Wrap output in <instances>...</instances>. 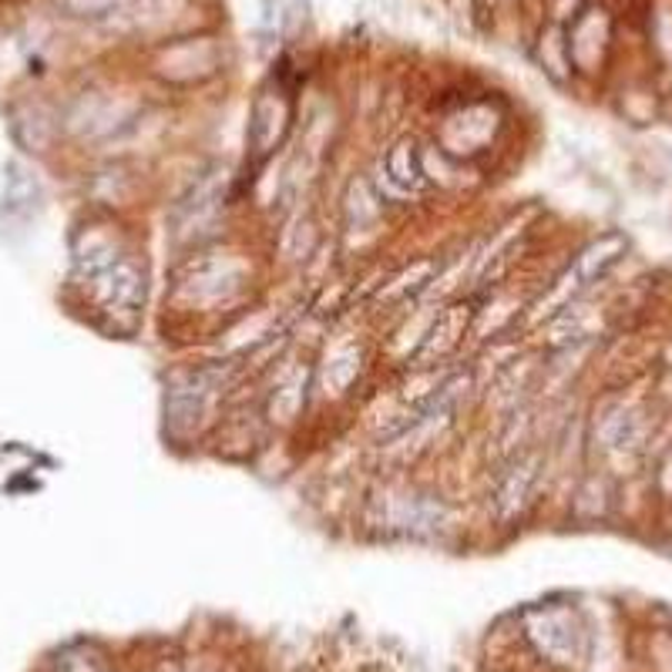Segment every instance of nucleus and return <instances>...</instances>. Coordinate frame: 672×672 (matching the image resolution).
<instances>
[{
  "label": "nucleus",
  "mask_w": 672,
  "mask_h": 672,
  "mask_svg": "<svg viewBox=\"0 0 672 672\" xmlns=\"http://www.w3.org/2000/svg\"><path fill=\"white\" fill-rule=\"evenodd\" d=\"M464 306H451L441 319H437V326L431 329V336L424 340V347H421V357H441V354H447L454 344H457V336L464 333V326H467V313H461Z\"/></svg>",
  "instance_id": "nucleus-7"
},
{
  "label": "nucleus",
  "mask_w": 672,
  "mask_h": 672,
  "mask_svg": "<svg viewBox=\"0 0 672 672\" xmlns=\"http://www.w3.org/2000/svg\"><path fill=\"white\" fill-rule=\"evenodd\" d=\"M528 635L535 639V645H538L552 662H562V665L579 662L582 652H585L582 622L575 619V612H565V609L535 612V615L528 619Z\"/></svg>",
  "instance_id": "nucleus-2"
},
{
  "label": "nucleus",
  "mask_w": 672,
  "mask_h": 672,
  "mask_svg": "<svg viewBox=\"0 0 672 672\" xmlns=\"http://www.w3.org/2000/svg\"><path fill=\"white\" fill-rule=\"evenodd\" d=\"M95 283H98V296H101V303L105 306H111V309H138V303L145 299V276L138 273V266L135 263H128V259H115V263H108L105 269H98L95 273Z\"/></svg>",
  "instance_id": "nucleus-3"
},
{
  "label": "nucleus",
  "mask_w": 672,
  "mask_h": 672,
  "mask_svg": "<svg viewBox=\"0 0 672 672\" xmlns=\"http://www.w3.org/2000/svg\"><path fill=\"white\" fill-rule=\"evenodd\" d=\"M535 481H538V457H518L508 471L501 474L497 481V494H494V504L497 512L508 518L515 512H522V504L528 501V494L535 491Z\"/></svg>",
  "instance_id": "nucleus-5"
},
{
  "label": "nucleus",
  "mask_w": 672,
  "mask_h": 672,
  "mask_svg": "<svg viewBox=\"0 0 672 672\" xmlns=\"http://www.w3.org/2000/svg\"><path fill=\"white\" fill-rule=\"evenodd\" d=\"M387 172L401 189H421L424 186V168L417 161L414 145H401L387 155Z\"/></svg>",
  "instance_id": "nucleus-8"
},
{
  "label": "nucleus",
  "mask_w": 672,
  "mask_h": 672,
  "mask_svg": "<svg viewBox=\"0 0 672 672\" xmlns=\"http://www.w3.org/2000/svg\"><path fill=\"white\" fill-rule=\"evenodd\" d=\"M387 522H391V528H401L407 535H431V532L444 528V508L431 497L404 494V497L394 501Z\"/></svg>",
  "instance_id": "nucleus-4"
},
{
  "label": "nucleus",
  "mask_w": 672,
  "mask_h": 672,
  "mask_svg": "<svg viewBox=\"0 0 672 672\" xmlns=\"http://www.w3.org/2000/svg\"><path fill=\"white\" fill-rule=\"evenodd\" d=\"M216 213H219V189H216V182L209 179V182H202L189 199H182V206L176 209V219H179L186 229L199 233L202 226H209V223L216 219ZM186 229H182V233H186Z\"/></svg>",
  "instance_id": "nucleus-6"
},
{
  "label": "nucleus",
  "mask_w": 672,
  "mask_h": 672,
  "mask_svg": "<svg viewBox=\"0 0 672 672\" xmlns=\"http://www.w3.org/2000/svg\"><path fill=\"white\" fill-rule=\"evenodd\" d=\"M625 249H629V239H625L622 233H609V236L595 239L592 246H585V249L575 256V263L559 276L555 289L538 303V309H542V313H555L559 306H565L575 293H582L585 286H592L605 269H612V266L625 256Z\"/></svg>",
  "instance_id": "nucleus-1"
}]
</instances>
